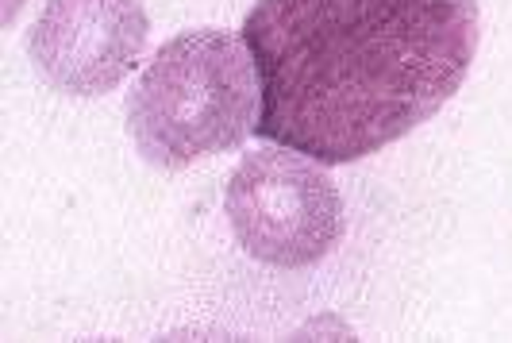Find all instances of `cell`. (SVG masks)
<instances>
[{"label": "cell", "instance_id": "cell-1", "mask_svg": "<svg viewBox=\"0 0 512 343\" xmlns=\"http://www.w3.org/2000/svg\"><path fill=\"white\" fill-rule=\"evenodd\" d=\"M239 35L258 74L255 139L347 166L459 93L482 0H255Z\"/></svg>", "mask_w": 512, "mask_h": 343}, {"label": "cell", "instance_id": "cell-2", "mask_svg": "<svg viewBox=\"0 0 512 343\" xmlns=\"http://www.w3.org/2000/svg\"><path fill=\"white\" fill-rule=\"evenodd\" d=\"M128 135L139 159L185 170L255 135L258 74L243 35L193 27L166 39L128 93Z\"/></svg>", "mask_w": 512, "mask_h": 343}, {"label": "cell", "instance_id": "cell-3", "mask_svg": "<svg viewBox=\"0 0 512 343\" xmlns=\"http://www.w3.org/2000/svg\"><path fill=\"white\" fill-rule=\"evenodd\" d=\"M224 212L243 255L270 270L320 266L347 236L343 193L328 166L262 143L231 170Z\"/></svg>", "mask_w": 512, "mask_h": 343}, {"label": "cell", "instance_id": "cell-4", "mask_svg": "<svg viewBox=\"0 0 512 343\" xmlns=\"http://www.w3.org/2000/svg\"><path fill=\"white\" fill-rule=\"evenodd\" d=\"M143 0H47L27 31V58L62 97H104L143 62Z\"/></svg>", "mask_w": 512, "mask_h": 343}]
</instances>
